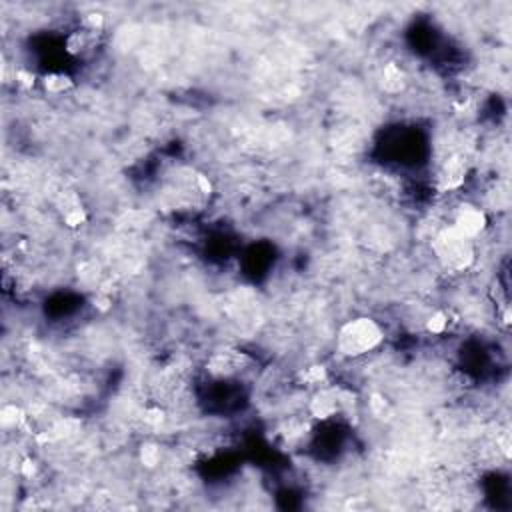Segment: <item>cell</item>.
Returning a JSON list of instances; mask_svg holds the SVG:
<instances>
[{"mask_svg": "<svg viewBox=\"0 0 512 512\" xmlns=\"http://www.w3.org/2000/svg\"><path fill=\"white\" fill-rule=\"evenodd\" d=\"M384 340L382 326L368 316H358L340 326L336 348L346 358H362L374 352Z\"/></svg>", "mask_w": 512, "mask_h": 512, "instance_id": "1", "label": "cell"}]
</instances>
